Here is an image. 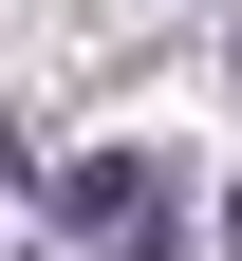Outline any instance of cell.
I'll return each mask as SVG.
<instances>
[{"instance_id":"1","label":"cell","mask_w":242,"mask_h":261,"mask_svg":"<svg viewBox=\"0 0 242 261\" xmlns=\"http://www.w3.org/2000/svg\"><path fill=\"white\" fill-rule=\"evenodd\" d=\"M149 187H168L149 149H75V168H38V205H56V224H130Z\"/></svg>"},{"instance_id":"2","label":"cell","mask_w":242,"mask_h":261,"mask_svg":"<svg viewBox=\"0 0 242 261\" xmlns=\"http://www.w3.org/2000/svg\"><path fill=\"white\" fill-rule=\"evenodd\" d=\"M112 261H186V224H168V187H149V205L112 224Z\"/></svg>"},{"instance_id":"3","label":"cell","mask_w":242,"mask_h":261,"mask_svg":"<svg viewBox=\"0 0 242 261\" xmlns=\"http://www.w3.org/2000/svg\"><path fill=\"white\" fill-rule=\"evenodd\" d=\"M224 243H242V205H224Z\"/></svg>"}]
</instances>
